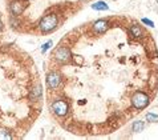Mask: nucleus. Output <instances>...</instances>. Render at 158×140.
<instances>
[{"label":"nucleus","mask_w":158,"mask_h":140,"mask_svg":"<svg viewBox=\"0 0 158 140\" xmlns=\"http://www.w3.org/2000/svg\"><path fill=\"white\" fill-rule=\"evenodd\" d=\"M142 23H144V24H146V26H149L150 28H153V27H154V21L149 20V19H146V18H144V19H142Z\"/></svg>","instance_id":"2eb2a0df"},{"label":"nucleus","mask_w":158,"mask_h":140,"mask_svg":"<svg viewBox=\"0 0 158 140\" xmlns=\"http://www.w3.org/2000/svg\"><path fill=\"white\" fill-rule=\"evenodd\" d=\"M146 120L149 123H157L158 122V114H153V112H149L146 114Z\"/></svg>","instance_id":"f8f14e48"},{"label":"nucleus","mask_w":158,"mask_h":140,"mask_svg":"<svg viewBox=\"0 0 158 140\" xmlns=\"http://www.w3.org/2000/svg\"><path fill=\"white\" fill-rule=\"evenodd\" d=\"M52 111H53V114L56 116L64 117V116H66V114L69 111V105L64 99H57L52 103Z\"/></svg>","instance_id":"20e7f679"},{"label":"nucleus","mask_w":158,"mask_h":140,"mask_svg":"<svg viewBox=\"0 0 158 140\" xmlns=\"http://www.w3.org/2000/svg\"><path fill=\"white\" fill-rule=\"evenodd\" d=\"M61 80H63V77L59 72H56V71L49 72L48 76H47V85H48L49 90H56V88L60 87Z\"/></svg>","instance_id":"39448f33"},{"label":"nucleus","mask_w":158,"mask_h":140,"mask_svg":"<svg viewBox=\"0 0 158 140\" xmlns=\"http://www.w3.org/2000/svg\"><path fill=\"white\" fill-rule=\"evenodd\" d=\"M11 134L7 129H0V139H11Z\"/></svg>","instance_id":"ddd939ff"},{"label":"nucleus","mask_w":158,"mask_h":140,"mask_svg":"<svg viewBox=\"0 0 158 140\" xmlns=\"http://www.w3.org/2000/svg\"><path fill=\"white\" fill-rule=\"evenodd\" d=\"M53 58H55L56 61H59L60 64H68L69 61L72 60V53H71V50L68 47H57L53 53Z\"/></svg>","instance_id":"7ed1b4c3"},{"label":"nucleus","mask_w":158,"mask_h":140,"mask_svg":"<svg viewBox=\"0 0 158 140\" xmlns=\"http://www.w3.org/2000/svg\"><path fill=\"white\" fill-rule=\"evenodd\" d=\"M132 129H133V132H135V134L142 132L145 129V122H142V120H137V122H134L133 123V126H132Z\"/></svg>","instance_id":"9d476101"},{"label":"nucleus","mask_w":158,"mask_h":140,"mask_svg":"<svg viewBox=\"0 0 158 140\" xmlns=\"http://www.w3.org/2000/svg\"><path fill=\"white\" fill-rule=\"evenodd\" d=\"M27 7V3L24 0H12L11 4H9V11L13 16H20L24 12Z\"/></svg>","instance_id":"423d86ee"},{"label":"nucleus","mask_w":158,"mask_h":140,"mask_svg":"<svg viewBox=\"0 0 158 140\" xmlns=\"http://www.w3.org/2000/svg\"><path fill=\"white\" fill-rule=\"evenodd\" d=\"M41 95H43V87H41L40 84L36 85V87L31 91V99L32 100H39L41 97Z\"/></svg>","instance_id":"1a4fd4ad"},{"label":"nucleus","mask_w":158,"mask_h":140,"mask_svg":"<svg viewBox=\"0 0 158 140\" xmlns=\"http://www.w3.org/2000/svg\"><path fill=\"white\" fill-rule=\"evenodd\" d=\"M92 29L93 32L96 33H105L109 29V21L105 20V19H98V20H96L93 23Z\"/></svg>","instance_id":"0eeeda50"},{"label":"nucleus","mask_w":158,"mask_h":140,"mask_svg":"<svg viewBox=\"0 0 158 140\" xmlns=\"http://www.w3.org/2000/svg\"><path fill=\"white\" fill-rule=\"evenodd\" d=\"M130 102H132V105L135 109H144V108H146L149 105L150 99L147 96V93L142 92V91H137V92L133 93Z\"/></svg>","instance_id":"f03ea898"},{"label":"nucleus","mask_w":158,"mask_h":140,"mask_svg":"<svg viewBox=\"0 0 158 140\" xmlns=\"http://www.w3.org/2000/svg\"><path fill=\"white\" fill-rule=\"evenodd\" d=\"M59 26V18L56 14H48L39 21V29L43 33H49L55 31Z\"/></svg>","instance_id":"f257e3e1"},{"label":"nucleus","mask_w":158,"mask_h":140,"mask_svg":"<svg viewBox=\"0 0 158 140\" xmlns=\"http://www.w3.org/2000/svg\"><path fill=\"white\" fill-rule=\"evenodd\" d=\"M52 44H53V43H52V40H49V41H47L45 44H43V45H41V53H45L47 51H48L49 48L52 47Z\"/></svg>","instance_id":"4468645a"},{"label":"nucleus","mask_w":158,"mask_h":140,"mask_svg":"<svg viewBox=\"0 0 158 140\" xmlns=\"http://www.w3.org/2000/svg\"><path fill=\"white\" fill-rule=\"evenodd\" d=\"M92 8L96 11H107V9H109V7L105 1H96L95 4H92Z\"/></svg>","instance_id":"9b49d317"},{"label":"nucleus","mask_w":158,"mask_h":140,"mask_svg":"<svg viewBox=\"0 0 158 140\" xmlns=\"http://www.w3.org/2000/svg\"><path fill=\"white\" fill-rule=\"evenodd\" d=\"M129 32L133 38H144V29H142L141 26H138V24H132L129 28Z\"/></svg>","instance_id":"6e6552de"},{"label":"nucleus","mask_w":158,"mask_h":140,"mask_svg":"<svg viewBox=\"0 0 158 140\" xmlns=\"http://www.w3.org/2000/svg\"><path fill=\"white\" fill-rule=\"evenodd\" d=\"M1 29H3V23H1V20H0V32H1Z\"/></svg>","instance_id":"dca6fc26"}]
</instances>
